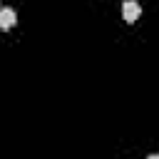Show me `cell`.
<instances>
[{"mask_svg": "<svg viewBox=\"0 0 159 159\" xmlns=\"http://www.w3.org/2000/svg\"><path fill=\"white\" fill-rule=\"evenodd\" d=\"M122 15H124V20H127V22H134V20H139V15H142V7H139V2H137V0H127V2L122 5Z\"/></svg>", "mask_w": 159, "mask_h": 159, "instance_id": "6da1fadb", "label": "cell"}, {"mask_svg": "<svg viewBox=\"0 0 159 159\" xmlns=\"http://www.w3.org/2000/svg\"><path fill=\"white\" fill-rule=\"evenodd\" d=\"M15 25V10L12 7H0V30H10Z\"/></svg>", "mask_w": 159, "mask_h": 159, "instance_id": "7a4b0ae2", "label": "cell"}, {"mask_svg": "<svg viewBox=\"0 0 159 159\" xmlns=\"http://www.w3.org/2000/svg\"><path fill=\"white\" fill-rule=\"evenodd\" d=\"M147 159H159V154H149V157H147Z\"/></svg>", "mask_w": 159, "mask_h": 159, "instance_id": "3957f363", "label": "cell"}]
</instances>
